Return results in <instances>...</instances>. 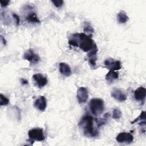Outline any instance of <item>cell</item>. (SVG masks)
<instances>
[{"label": "cell", "mask_w": 146, "mask_h": 146, "mask_svg": "<svg viewBox=\"0 0 146 146\" xmlns=\"http://www.w3.org/2000/svg\"><path fill=\"white\" fill-rule=\"evenodd\" d=\"M1 41H2V42L3 43V44H6V40H5V39L3 38V36H1Z\"/></svg>", "instance_id": "obj_26"}, {"label": "cell", "mask_w": 146, "mask_h": 146, "mask_svg": "<svg viewBox=\"0 0 146 146\" xmlns=\"http://www.w3.org/2000/svg\"><path fill=\"white\" fill-rule=\"evenodd\" d=\"M26 20L30 23H39L40 21L36 13L33 11L28 12L26 16Z\"/></svg>", "instance_id": "obj_15"}, {"label": "cell", "mask_w": 146, "mask_h": 146, "mask_svg": "<svg viewBox=\"0 0 146 146\" xmlns=\"http://www.w3.org/2000/svg\"><path fill=\"white\" fill-rule=\"evenodd\" d=\"M33 79L39 88H42L47 83V78L40 73L33 75Z\"/></svg>", "instance_id": "obj_10"}, {"label": "cell", "mask_w": 146, "mask_h": 146, "mask_svg": "<svg viewBox=\"0 0 146 146\" xmlns=\"http://www.w3.org/2000/svg\"><path fill=\"white\" fill-rule=\"evenodd\" d=\"M59 70L61 74L65 76H70L71 75L70 67L64 62H61L59 64Z\"/></svg>", "instance_id": "obj_14"}, {"label": "cell", "mask_w": 146, "mask_h": 146, "mask_svg": "<svg viewBox=\"0 0 146 146\" xmlns=\"http://www.w3.org/2000/svg\"><path fill=\"white\" fill-rule=\"evenodd\" d=\"M10 3V1H1L0 2V3H1V6L2 7H6L7 6L9 5Z\"/></svg>", "instance_id": "obj_24"}, {"label": "cell", "mask_w": 146, "mask_h": 146, "mask_svg": "<svg viewBox=\"0 0 146 146\" xmlns=\"http://www.w3.org/2000/svg\"><path fill=\"white\" fill-rule=\"evenodd\" d=\"M116 140L120 143L130 144L133 141V136L130 133L124 132L119 133L116 137Z\"/></svg>", "instance_id": "obj_6"}, {"label": "cell", "mask_w": 146, "mask_h": 146, "mask_svg": "<svg viewBox=\"0 0 146 146\" xmlns=\"http://www.w3.org/2000/svg\"><path fill=\"white\" fill-rule=\"evenodd\" d=\"M121 116H122L121 112L119 109L118 108L113 109L112 112V118L113 119H115V120L119 119L121 118Z\"/></svg>", "instance_id": "obj_18"}, {"label": "cell", "mask_w": 146, "mask_h": 146, "mask_svg": "<svg viewBox=\"0 0 146 146\" xmlns=\"http://www.w3.org/2000/svg\"><path fill=\"white\" fill-rule=\"evenodd\" d=\"M24 59L29 61L31 64H35L38 63L40 60V58L39 56L35 54L33 50L30 48L27 50L24 54L23 55Z\"/></svg>", "instance_id": "obj_5"}, {"label": "cell", "mask_w": 146, "mask_h": 146, "mask_svg": "<svg viewBox=\"0 0 146 146\" xmlns=\"http://www.w3.org/2000/svg\"><path fill=\"white\" fill-rule=\"evenodd\" d=\"M9 103V99L2 94H0V105L1 106H6Z\"/></svg>", "instance_id": "obj_20"}, {"label": "cell", "mask_w": 146, "mask_h": 146, "mask_svg": "<svg viewBox=\"0 0 146 146\" xmlns=\"http://www.w3.org/2000/svg\"><path fill=\"white\" fill-rule=\"evenodd\" d=\"M111 96L119 102H124L127 99V95L120 89L115 88L111 92Z\"/></svg>", "instance_id": "obj_9"}, {"label": "cell", "mask_w": 146, "mask_h": 146, "mask_svg": "<svg viewBox=\"0 0 146 146\" xmlns=\"http://www.w3.org/2000/svg\"><path fill=\"white\" fill-rule=\"evenodd\" d=\"M51 2L54 4V5L56 7H60L63 4V1L62 0H52Z\"/></svg>", "instance_id": "obj_22"}, {"label": "cell", "mask_w": 146, "mask_h": 146, "mask_svg": "<svg viewBox=\"0 0 146 146\" xmlns=\"http://www.w3.org/2000/svg\"><path fill=\"white\" fill-rule=\"evenodd\" d=\"M21 83L23 84V85H26V84H28V81L25 79H21Z\"/></svg>", "instance_id": "obj_25"}, {"label": "cell", "mask_w": 146, "mask_h": 146, "mask_svg": "<svg viewBox=\"0 0 146 146\" xmlns=\"http://www.w3.org/2000/svg\"><path fill=\"white\" fill-rule=\"evenodd\" d=\"M89 108L95 116H98L102 113L104 111V101L100 98H93L89 102Z\"/></svg>", "instance_id": "obj_3"}, {"label": "cell", "mask_w": 146, "mask_h": 146, "mask_svg": "<svg viewBox=\"0 0 146 146\" xmlns=\"http://www.w3.org/2000/svg\"><path fill=\"white\" fill-rule=\"evenodd\" d=\"M144 121L145 120V111H142L140 113V115L137 117H136L133 121H132L131 122V124H134L135 123H136L139 121Z\"/></svg>", "instance_id": "obj_19"}, {"label": "cell", "mask_w": 146, "mask_h": 146, "mask_svg": "<svg viewBox=\"0 0 146 146\" xmlns=\"http://www.w3.org/2000/svg\"><path fill=\"white\" fill-rule=\"evenodd\" d=\"M13 17H14V18L15 19V23L16 25L17 26H18L19 25V22H20V19H19V17L15 13H13L12 14Z\"/></svg>", "instance_id": "obj_23"}, {"label": "cell", "mask_w": 146, "mask_h": 146, "mask_svg": "<svg viewBox=\"0 0 146 146\" xmlns=\"http://www.w3.org/2000/svg\"><path fill=\"white\" fill-rule=\"evenodd\" d=\"M117 20L119 23H124L128 20V17L124 11H121L117 14Z\"/></svg>", "instance_id": "obj_17"}, {"label": "cell", "mask_w": 146, "mask_h": 146, "mask_svg": "<svg viewBox=\"0 0 146 146\" xmlns=\"http://www.w3.org/2000/svg\"><path fill=\"white\" fill-rule=\"evenodd\" d=\"M119 78V74L115 71L110 70V71L106 75V79L109 83H111L115 79Z\"/></svg>", "instance_id": "obj_16"}, {"label": "cell", "mask_w": 146, "mask_h": 146, "mask_svg": "<svg viewBox=\"0 0 146 146\" xmlns=\"http://www.w3.org/2000/svg\"><path fill=\"white\" fill-rule=\"evenodd\" d=\"M98 51V48L97 47L96 44L94 47V48L88 52L87 54V57L88 58V62L90 66L92 68H94L96 66V56L97 52Z\"/></svg>", "instance_id": "obj_11"}, {"label": "cell", "mask_w": 146, "mask_h": 146, "mask_svg": "<svg viewBox=\"0 0 146 146\" xmlns=\"http://www.w3.org/2000/svg\"><path fill=\"white\" fill-rule=\"evenodd\" d=\"M28 135L29 139L28 140L34 142V140L43 141L45 139L43 129L41 128H33L29 131Z\"/></svg>", "instance_id": "obj_4"}, {"label": "cell", "mask_w": 146, "mask_h": 146, "mask_svg": "<svg viewBox=\"0 0 146 146\" xmlns=\"http://www.w3.org/2000/svg\"><path fill=\"white\" fill-rule=\"evenodd\" d=\"M91 36L85 33H75L71 36L68 42L72 46L78 47L84 52H89L96 44Z\"/></svg>", "instance_id": "obj_1"}, {"label": "cell", "mask_w": 146, "mask_h": 146, "mask_svg": "<svg viewBox=\"0 0 146 146\" xmlns=\"http://www.w3.org/2000/svg\"><path fill=\"white\" fill-rule=\"evenodd\" d=\"M76 98L79 103L83 104L86 103L88 98L87 89L84 87H80L79 88L76 92Z\"/></svg>", "instance_id": "obj_8"}, {"label": "cell", "mask_w": 146, "mask_h": 146, "mask_svg": "<svg viewBox=\"0 0 146 146\" xmlns=\"http://www.w3.org/2000/svg\"><path fill=\"white\" fill-rule=\"evenodd\" d=\"M146 96V90L143 87L137 88L134 92V97L136 100L143 102Z\"/></svg>", "instance_id": "obj_13"}, {"label": "cell", "mask_w": 146, "mask_h": 146, "mask_svg": "<svg viewBox=\"0 0 146 146\" xmlns=\"http://www.w3.org/2000/svg\"><path fill=\"white\" fill-rule=\"evenodd\" d=\"M84 31L87 33H92L94 32V29L91 26L90 23L85 22L84 26Z\"/></svg>", "instance_id": "obj_21"}, {"label": "cell", "mask_w": 146, "mask_h": 146, "mask_svg": "<svg viewBox=\"0 0 146 146\" xmlns=\"http://www.w3.org/2000/svg\"><path fill=\"white\" fill-rule=\"evenodd\" d=\"M79 126L86 136L94 137L99 135V131L94 127V117L90 115L84 116L80 120Z\"/></svg>", "instance_id": "obj_2"}, {"label": "cell", "mask_w": 146, "mask_h": 146, "mask_svg": "<svg viewBox=\"0 0 146 146\" xmlns=\"http://www.w3.org/2000/svg\"><path fill=\"white\" fill-rule=\"evenodd\" d=\"M104 64L110 70L116 71L121 68V64L119 60H115L112 58H108L104 60Z\"/></svg>", "instance_id": "obj_7"}, {"label": "cell", "mask_w": 146, "mask_h": 146, "mask_svg": "<svg viewBox=\"0 0 146 146\" xmlns=\"http://www.w3.org/2000/svg\"><path fill=\"white\" fill-rule=\"evenodd\" d=\"M34 107L40 111H43L45 110L47 107L46 99L43 96H40L38 99H36L34 103Z\"/></svg>", "instance_id": "obj_12"}]
</instances>
